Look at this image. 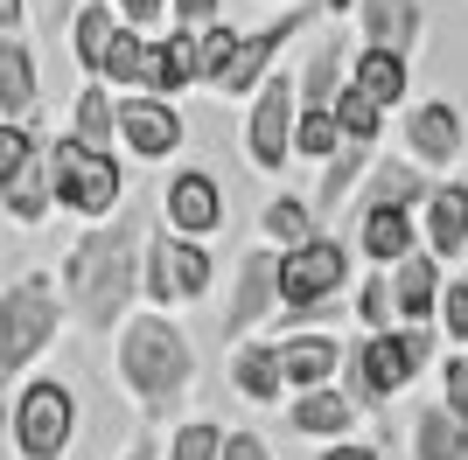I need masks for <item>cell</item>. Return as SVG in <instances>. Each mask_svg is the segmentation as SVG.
Wrapping results in <instances>:
<instances>
[{
    "instance_id": "7c38bea8",
    "label": "cell",
    "mask_w": 468,
    "mask_h": 460,
    "mask_svg": "<svg viewBox=\"0 0 468 460\" xmlns=\"http://www.w3.org/2000/svg\"><path fill=\"white\" fill-rule=\"evenodd\" d=\"M119 147H126V161L168 168V161L189 147L182 98H168V91H119Z\"/></svg>"
},
{
    "instance_id": "cb8c5ba5",
    "label": "cell",
    "mask_w": 468,
    "mask_h": 460,
    "mask_svg": "<svg viewBox=\"0 0 468 460\" xmlns=\"http://www.w3.org/2000/svg\"><path fill=\"white\" fill-rule=\"evenodd\" d=\"M391 287H399V321H441V293H448V258H433L427 245L391 266Z\"/></svg>"
},
{
    "instance_id": "d4e9b609",
    "label": "cell",
    "mask_w": 468,
    "mask_h": 460,
    "mask_svg": "<svg viewBox=\"0 0 468 460\" xmlns=\"http://www.w3.org/2000/svg\"><path fill=\"white\" fill-rule=\"evenodd\" d=\"M406 454H412V460H468V419L454 412L448 398H441V391H433V398L412 412Z\"/></svg>"
},
{
    "instance_id": "74e56055",
    "label": "cell",
    "mask_w": 468,
    "mask_h": 460,
    "mask_svg": "<svg viewBox=\"0 0 468 460\" xmlns=\"http://www.w3.org/2000/svg\"><path fill=\"white\" fill-rule=\"evenodd\" d=\"M441 335L454 349H468V272H448V293H441Z\"/></svg>"
},
{
    "instance_id": "d6a6232c",
    "label": "cell",
    "mask_w": 468,
    "mask_h": 460,
    "mask_svg": "<svg viewBox=\"0 0 468 460\" xmlns=\"http://www.w3.org/2000/svg\"><path fill=\"white\" fill-rule=\"evenodd\" d=\"M70 133L98 140V147H119V91L105 77H84L78 98H70Z\"/></svg>"
},
{
    "instance_id": "5bb4252c",
    "label": "cell",
    "mask_w": 468,
    "mask_h": 460,
    "mask_svg": "<svg viewBox=\"0 0 468 460\" xmlns=\"http://www.w3.org/2000/svg\"><path fill=\"white\" fill-rule=\"evenodd\" d=\"M154 210H161V224L189 230V237H217V230L231 224V195H224V182H217L210 168H189V161H182V168H168Z\"/></svg>"
},
{
    "instance_id": "3957f363",
    "label": "cell",
    "mask_w": 468,
    "mask_h": 460,
    "mask_svg": "<svg viewBox=\"0 0 468 460\" xmlns=\"http://www.w3.org/2000/svg\"><path fill=\"white\" fill-rule=\"evenodd\" d=\"M441 356H448V335H441V321L364 328V342H350V370H343V383L364 398V412H391V404L406 398V391L427 377Z\"/></svg>"
},
{
    "instance_id": "f6af8a7d",
    "label": "cell",
    "mask_w": 468,
    "mask_h": 460,
    "mask_svg": "<svg viewBox=\"0 0 468 460\" xmlns=\"http://www.w3.org/2000/svg\"><path fill=\"white\" fill-rule=\"evenodd\" d=\"M0 36H28V0H0Z\"/></svg>"
},
{
    "instance_id": "7a4b0ae2",
    "label": "cell",
    "mask_w": 468,
    "mask_h": 460,
    "mask_svg": "<svg viewBox=\"0 0 468 460\" xmlns=\"http://www.w3.org/2000/svg\"><path fill=\"white\" fill-rule=\"evenodd\" d=\"M112 377L147 425H176L196 398V342L168 307L140 300L112 335Z\"/></svg>"
},
{
    "instance_id": "60d3db41",
    "label": "cell",
    "mask_w": 468,
    "mask_h": 460,
    "mask_svg": "<svg viewBox=\"0 0 468 460\" xmlns=\"http://www.w3.org/2000/svg\"><path fill=\"white\" fill-rule=\"evenodd\" d=\"M161 433H168V425H147V419H140V433H133V440H126V446H119L112 460H168V446H161Z\"/></svg>"
},
{
    "instance_id": "4dcf8cb0",
    "label": "cell",
    "mask_w": 468,
    "mask_h": 460,
    "mask_svg": "<svg viewBox=\"0 0 468 460\" xmlns=\"http://www.w3.org/2000/svg\"><path fill=\"white\" fill-rule=\"evenodd\" d=\"M371 161H378L371 140H350L343 153H329V161H322V182H314V203H322V216L350 210L356 189H364V174H371Z\"/></svg>"
},
{
    "instance_id": "ab89813d",
    "label": "cell",
    "mask_w": 468,
    "mask_h": 460,
    "mask_svg": "<svg viewBox=\"0 0 468 460\" xmlns=\"http://www.w3.org/2000/svg\"><path fill=\"white\" fill-rule=\"evenodd\" d=\"M224 460H280V454L266 446L259 425H231V433H224Z\"/></svg>"
},
{
    "instance_id": "e575fe53",
    "label": "cell",
    "mask_w": 468,
    "mask_h": 460,
    "mask_svg": "<svg viewBox=\"0 0 468 460\" xmlns=\"http://www.w3.org/2000/svg\"><path fill=\"white\" fill-rule=\"evenodd\" d=\"M350 147V133H343V119H335V105H301V133H293V153L301 161H329V153Z\"/></svg>"
},
{
    "instance_id": "30bf717a",
    "label": "cell",
    "mask_w": 468,
    "mask_h": 460,
    "mask_svg": "<svg viewBox=\"0 0 468 460\" xmlns=\"http://www.w3.org/2000/svg\"><path fill=\"white\" fill-rule=\"evenodd\" d=\"M322 15H329L322 0H287V7H280V15L266 21V28H245V36H238V49L224 57V70H217V84H210V91H217V98H252L259 84H266V77L280 70L287 42H293V36H308V28H314Z\"/></svg>"
},
{
    "instance_id": "d590c367",
    "label": "cell",
    "mask_w": 468,
    "mask_h": 460,
    "mask_svg": "<svg viewBox=\"0 0 468 460\" xmlns=\"http://www.w3.org/2000/svg\"><path fill=\"white\" fill-rule=\"evenodd\" d=\"M335 119H343V133L350 140H385V126H391V105H378L371 91H364V84H343V91H335Z\"/></svg>"
},
{
    "instance_id": "8d00e7d4",
    "label": "cell",
    "mask_w": 468,
    "mask_h": 460,
    "mask_svg": "<svg viewBox=\"0 0 468 460\" xmlns=\"http://www.w3.org/2000/svg\"><path fill=\"white\" fill-rule=\"evenodd\" d=\"M224 433H231V425L189 412V419L168 425V460H224Z\"/></svg>"
},
{
    "instance_id": "f1b7e54d",
    "label": "cell",
    "mask_w": 468,
    "mask_h": 460,
    "mask_svg": "<svg viewBox=\"0 0 468 460\" xmlns=\"http://www.w3.org/2000/svg\"><path fill=\"white\" fill-rule=\"evenodd\" d=\"M350 42H343V28L329 21V36H314V49H308V63H301V98L308 105H335V91L350 84Z\"/></svg>"
},
{
    "instance_id": "277c9868",
    "label": "cell",
    "mask_w": 468,
    "mask_h": 460,
    "mask_svg": "<svg viewBox=\"0 0 468 460\" xmlns=\"http://www.w3.org/2000/svg\"><path fill=\"white\" fill-rule=\"evenodd\" d=\"M78 321V307L49 272H15L0 287V377H28V370L63 342V328Z\"/></svg>"
},
{
    "instance_id": "6da1fadb",
    "label": "cell",
    "mask_w": 468,
    "mask_h": 460,
    "mask_svg": "<svg viewBox=\"0 0 468 460\" xmlns=\"http://www.w3.org/2000/svg\"><path fill=\"white\" fill-rule=\"evenodd\" d=\"M147 230H154L147 210L98 216L57 258V279H63V293H70V307H78V328L98 335V342H112L119 321L147 300Z\"/></svg>"
},
{
    "instance_id": "83f0119b",
    "label": "cell",
    "mask_w": 468,
    "mask_h": 460,
    "mask_svg": "<svg viewBox=\"0 0 468 460\" xmlns=\"http://www.w3.org/2000/svg\"><path fill=\"white\" fill-rule=\"evenodd\" d=\"M314 230H329V216H322V203H314V195H293V189H273V195H266V210H259V237H266V245L293 251V245H308Z\"/></svg>"
},
{
    "instance_id": "4fadbf2b",
    "label": "cell",
    "mask_w": 468,
    "mask_h": 460,
    "mask_svg": "<svg viewBox=\"0 0 468 460\" xmlns=\"http://www.w3.org/2000/svg\"><path fill=\"white\" fill-rule=\"evenodd\" d=\"M399 147L420 161V168L433 174H454L468 161V112L454 105L448 91H433V98H412L406 112H399Z\"/></svg>"
},
{
    "instance_id": "4316f807",
    "label": "cell",
    "mask_w": 468,
    "mask_h": 460,
    "mask_svg": "<svg viewBox=\"0 0 468 460\" xmlns=\"http://www.w3.org/2000/svg\"><path fill=\"white\" fill-rule=\"evenodd\" d=\"M119 0H84L78 15L63 21V36H70V63H78L84 77H98L105 70V49H112V36H119Z\"/></svg>"
},
{
    "instance_id": "8992f818",
    "label": "cell",
    "mask_w": 468,
    "mask_h": 460,
    "mask_svg": "<svg viewBox=\"0 0 468 460\" xmlns=\"http://www.w3.org/2000/svg\"><path fill=\"white\" fill-rule=\"evenodd\" d=\"M78 425H84V398L70 377H57V370L15 377V398H7V446H15V460H70Z\"/></svg>"
},
{
    "instance_id": "836d02e7",
    "label": "cell",
    "mask_w": 468,
    "mask_h": 460,
    "mask_svg": "<svg viewBox=\"0 0 468 460\" xmlns=\"http://www.w3.org/2000/svg\"><path fill=\"white\" fill-rule=\"evenodd\" d=\"M356 328H399V287H391V266H371L350 293Z\"/></svg>"
},
{
    "instance_id": "7402d4cb",
    "label": "cell",
    "mask_w": 468,
    "mask_h": 460,
    "mask_svg": "<svg viewBox=\"0 0 468 460\" xmlns=\"http://www.w3.org/2000/svg\"><path fill=\"white\" fill-rule=\"evenodd\" d=\"M350 84H364V91H371L378 105H391V112H406V105H412V49H391V42H356Z\"/></svg>"
},
{
    "instance_id": "44dd1931",
    "label": "cell",
    "mask_w": 468,
    "mask_h": 460,
    "mask_svg": "<svg viewBox=\"0 0 468 460\" xmlns=\"http://www.w3.org/2000/svg\"><path fill=\"white\" fill-rule=\"evenodd\" d=\"M420 230H427V251L433 258H468V174H441L433 182V195L420 203Z\"/></svg>"
},
{
    "instance_id": "ba28073f",
    "label": "cell",
    "mask_w": 468,
    "mask_h": 460,
    "mask_svg": "<svg viewBox=\"0 0 468 460\" xmlns=\"http://www.w3.org/2000/svg\"><path fill=\"white\" fill-rule=\"evenodd\" d=\"M217 251L210 237H189V230L161 224L154 210V230H147V307H168V314H182V307H203L217 293Z\"/></svg>"
},
{
    "instance_id": "9a60e30c",
    "label": "cell",
    "mask_w": 468,
    "mask_h": 460,
    "mask_svg": "<svg viewBox=\"0 0 468 460\" xmlns=\"http://www.w3.org/2000/svg\"><path fill=\"white\" fill-rule=\"evenodd\" d=\"M0 210H7L15 230H42L49 216L63 210V203H57V161H49V140H36L21 161L0 168Z\"/></svg>"
},
{
    "instance_id": "9c48e42d",
    "label": "cell",
    "mask_w": 468,
    "mask_h": 460,
    "mask_svg": "<svg viewBox=\"0 0 468 460\" xmlns=\"http://www.w3.org/2000/svg\"><path fill=\"white\" fill-rule=\"evenodd\" d=\"M301 105H308V98H301V70H273L252 91V105H245V161H252L266 182H280L287 161H301V153H293Z\"/></svg>"
},
{
    "instance_id": "52a82bcc",
    "label": "cell",
    "mask_w": 468,
    "mask_h": 460,
    "mask_svg": "<svg viewBox=\"0 0 468 460\" xmlns=\"http://www.w3.org/2000/svg\"><path fill=\"white\" fill-rule=\"evenodd\" d=\"M49 161H57V203L63 216L98 224V216L126 210V147H98L84 133L49 140Z\"/></svg>"
},
{
    "instance_id": "f35d334b",
    "label": "cell",
    "mask_w": 468,
    "mask_h": 460,
    "mask_svg": "<svg viewBox=\"0 0 468 460\" xmlns=\"http://www.w3.org/2000/svg\"><path fill=\"white\" fill-rule=\"evenodd\" d=\"M433 377H441V398H448L454 412L468 419V349H454V342H448V356L433 363Z\"/></svg>"
},
{
    "instance_id": "ac0fdd59",
    "label": "cell",
    "mask_w": 468,
    "mask_h": 460,
    "mask_svg": "<svg viewBox=\"0 0 468 460\" xmlns=\"http://www.w3.org/2000/svg\"><path fill=\"white\" fill-rule=\"evenodd\" d=\"M280 363H287L293 391H314V383H335L343 370H350V342L329 335V328H314V321H301V328L280 335Z\"/></svg>"
},
{
    "instance_id": "f546056e",
    "label": "cell",
    "mask_w": 468,
    "mask_h": 460,
    "mask_svg": "<svg viewBox=\"0 0 468 460\" xmlns=\"http://www.w3.org/2000/svg\"><path fill=\"white\" fill-rule=\"evenodd\" d=\"M36 98H42V77H36L28 36H0V119H28Z\"/></svg>"
},
{
    "instance_id": "bcb514c9",
    "label": "cell",
    "mask_w": 468,
    "mask_h": 460,
    "mask_svg": "<svg viewBox=\"0 0 468 460\" xmlns=\"http://www.w3.org/2000/svg\"><path fill=\"white\" fill-rule=\"evenodd\" d=\"M78 7H84V0H49V21H57V28H63V21L78 15Z\"/></svg>"
},
{
    "instance_id": "b9f144b4",
    "label": "cell",
    "mask_w": 468,
    "mask_h": 460,
    "mask_svg": "<svg viewBox=\"0 0 468 460\" xmlns=\"http://www.w3.org/2000/svg\"><path fill=\"white\" fill-rule=\"evenodd\" d=\"M314 460H385L371 440H356V433H343V440H322L314 446Z\"/></svg>"
},
{
    "instance_id": "ffe728a7",
    "label": "cell",
    "mask_w": 468,
    "mask_h": 460,
    "mask_svg": "<svg viewBox=\"0 0 468 460\" xmlns=\"http://www.w3.org/2000/svg\"><path fill=\"white\" fill-rule=\"evenodd\" d=\"M433 182H441V174H433V168H420V161H412L406 147H399V153H378L350 210H385V203H399V210H420V203L433 195Z\"/></svg>"
},
{
    "instance_id": "2e32d148",
    "label": "cell",
    "mask_w": 468,
    "mask_h": 460,
    "mask_svg": "<svg viewBox=\"0 0 468 460\" xmlns=\"http://www.w3.org/2000/svg\"><path fill=\"white\" fill-rule=\"evenodd\" d=\"M224 383H231L245 404H287L293 383L280 363V335H245V342L224 349Z\"/></svg>"
},
{
    "instance_id": "5b68a950",
    "label": "cell",
    "mask_w": 468,
    "mask_h": 460,
    "mask_svg": "<svg viewBox=\"0 0 468 460\" xmlns=\"http://www.w3.org/2000/svg\"><path fill=\"white\" fill-rule=\"evenodd\" d=\"M356 258H364V245L343 230H314L308 245L280 251V321H322L343 293H356Z\"/></svg>"
},
{
    "instance_id": "603a6c76",
    "label": "cell",
    "mask_w": 468,
    "mask_h": 460,
    "mask_svg": "<svg viewBox=\"0 0 468 460\" xmlns=\"http://www.w3.org/2000/svg\"><path fill=\"white\" fill-rule=\"evenodd\" d=\"M356 245H364L371 266H399V258H412V251L427 245L420 210H399V203H385V210H356Z\"/></svg>"
},
{
    "instance_id": "ee69618b",
    "label": "cell",
    "mask_w": 468,
    "mask_h": 460,
    "mask_svg": "<svg viewBox=\"0 0 468 460\" xmlns=\"http://www.w3.org/2000/svg\"><path fill=\"white\" fill-rule=\"evenodd\" d=\"M217 15H224V0H176V21H189V28H203Z\"/></svg>"
},
{
    "instance_id": "7dc6e473",
    "label": "cell",
    "mask_w": 468,
    "mask_h": 460,
    "mask_svg": "<svg viewBox=\"0 0 468 460\" xmlns=\"http://www.w3.org/2000/svg\"><path fill=\"white\" fill-rule=\"evenodd\" d=\"M259 7H287V0H259Z\"/></svg>"
},
{
    "instance_id": "7bdbcfd3",
    "label": "cell",
    "mask_w": 468,
    "mask_h": 460,
    "mask_svg": "<svg viewBox=\"0 0 468 460\" xmlns=\"http://www.w3.org/2000/svg\"><path fill=\"white\" fill-rule=\"evenodd\" d=\"M119 15L140 28H161V21H176V0H119Z\"/></svg>"
},
{
    "instance_id": "e0dca14e",
    "label": "cell",
    "mask_w": 468,
    "mask_h": 460,
    "mask_svg": "<svg viewBox=\"0 0 468 460\" xmlns=\"http://www.w3.org/2000/svg\"><path fill=\"white\" fill-rule=\"evenodd\" d=\"M280 412H287V425L301 433V440H314V446H322V440H343V433L364 425V398H356L343 377H335V383H314V391H293Z\"/></svg>"
},
{
    "instance_id": "8fae6325",
    "label": "cell",
    "mask_w": 468,
    "mask_h": 460,
    "mask_svg": "<svg viewBox=\"0 0 468 460\" xmlns=\"http://www.w3.org/2000/svg\"><path fill=\"white\" fill-rule=\"evenodd\" d=\"M224 342H245L266 321H280V245H245L231 266V287H224Z\"/></svg>"
},
{
    "instance_id": "d6986e66",
    "label": "cell",
    "mask_w": 468,
    "mask_h": 460,
    "mask_svg": "<svg viewBox=\"0 0 468 460\" xmlns=\"http://www.w3.org/2000/svg\"><path fill=\"white\" fill-rule=\"evenodd\" d=\"M147 91H168V98L210 91L203 28H189V21H168V36H154V70H147Z\"/></svg>"
},
{
    "instance_id": "484cf974",
    "label": "cell",
    "mask_w": 468,
    "mask_h": 460,
    "mask_svg": "<svg viewBox=\"0 0 468 460\" xmlns=\"http://www.w3.org/2000/svg\"><path fill=\"white\" fill-rule=\"evenodd\" d=\"M356 36L364 42H391V49H420L427 36V0H356Z\"/></svg>"
},
{
    "instance_id": "1f68e13d",
    "label": "cell",
    "mask_w": 468,
    "mask_h": 460,
    "mask_svg": "<svg viewBox=\"0 0 468 460\" xmlns=\"http://www.w3.org/2000/svg\"><path fill=\"white\" fill-rule=\"evenodd\" d=\"M147 70H154V36L140 28V21H119V36H112V49H105V84L112 91H147Z\"/></svg>"
}]
</instances>
